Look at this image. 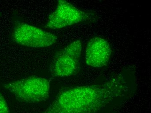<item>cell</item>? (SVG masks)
<instances>
[{
	"mask_svg": "<svg viewBox=\"0 0 151 113\" xmlns=\"http://www.w3.org/2000/svg\"><path fill=\"white\" fill-rule=\"evenodd\" d=\"M12 39L14 43L23 46L43 48L55 44L58 37L55 34L37 27L17 22L13 28Z\"/></svg>",
	"mask_w": 151,
	"mask_h": 113,
	"instance_id": "obj_4",
	"label": "cell"
},
{
	"mask_svg": "<svg viewBox=\"0 0 151 113\" xmlns=\"http://www.w3.org/2000/svg\"><path fill=\"white\" fill-rule=\"evenodd\" d=\"M9 107L5 98L0 93V113H9Z\"/></svg>",
	"mask_w": 151,
	"mask_h": 113,
	"instance_id": "obj_7",
	"label": "cell"
},
{
	"mask_svg": "<svg viewBox=\"0 0 151 113\" xmlns=\"http://www.w3.org/2000/svg\"><path fill=\"white\" fill-rule=\"evenodd\" d=\"M112 49L106 39L94 37L87 43L85 50L86 65L94 68H101L108 65L111 58Z\"/></svg>",
	"mask_w": 151,
	"mask_h": 113,
	"instance_id": "obj_6",
	"label": "cell"
},
{
	"mask_svg": "<svg viewBox=\"0 0 151 113\" xmlns=\"http://www.w3.org/2000/svg\"><path fill=\"white\" fill-rule=\"evenodd\" d=\"M4 87L22 102L38 103L49 97L50 85L45 78L32 76L6 83Z\"/></svg>",
	"mask_w": 151,
	"mask_h": 113,
	"instance_id": "obj_2",
	"label": "cell"
},
{
	"mask_svg": "<svg viewBox=\"0 0 151 113\" xmlns=\"http://www.w3.org/2000/svg\"><path fill=\"white\" fill-rule=\"evenodd\" d=\"M93 14L80 10L67 1L59 0L46 24L48 29L57 30L91 21Z\"/></svg>",
	"mask_w": 151,
	"mask_h": 113,
	"instance_id": "obj_5",
	"label": "cell"
},
{
	"mask_svg": "<svg viewBox=\"0 0 151 113\" xmlns=\"http://www.w3.org/2000/svg\"><path fill=\"white\" fill-rule=\"evenodd\" d=\"M82 48L81 41L77 40L57 52L50 66L51 75L65 78L76 74L80 69Z\"/></svg>",
	"mask_w": 151,
	"mask_h": 113,
	"instance_id": "obj_3",
	"label": "cell"
},
{
	"mask_svg": "<svg viewBox=\"0 0 151 113\" xmlns=\"http://www.w3.org/2000/svg\"><path fill=\"white\" fill-rule=\"evenodd\" d=\"M134 89L133 73L122 72L102 83L62 91L43 113H97L115 100L130 95Z\"/></svg>",
	"mask_w": 151,
	"mask_h": 113,
	"instance_id": "obj_1",
	"label": "cell"
}]
</instances>
